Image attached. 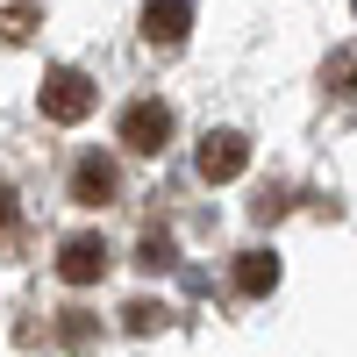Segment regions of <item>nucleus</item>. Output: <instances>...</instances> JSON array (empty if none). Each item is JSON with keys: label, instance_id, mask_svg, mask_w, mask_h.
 <instances>
[{"label": "nucleus", "instance_id": "obj_1", "mask_svg": "<svg viewBox=\"0 0 357 357\" xmlns=\"http://www.w3.org/2000/svg\"><path fill=\"white\" fill-rule=\"evenodd\" d=\"M43 114L50 122H86V114H93V79H86L79 65H57L43 79Z\"/></svg>", "mask_w": 357, "mask_h": 357}, {"label": "nucleus", "instance_id": "obj_2", "mask_svg": "<svg viewBox=\"0 0 357 357\" xmlns=\"http://www.w3.org/2000/svg\"><path fill=\"white\" fill-rule=\"evenodd\" d=\"M122 143H129V151H143V158H158L165 143H172V107H165V100L122 107Z\"/></svg>", "mask_w": 357, "mask_h": 357}, {"label": "nucleus", "instance_id": "obj_3", "mask_svg": "<svg viewBox=\"0 0 357 357\" xmlns=\"http://www.w3.org/2000/svg\"><path fill=\"white\" fill-rule=\"evenodd\" d=\"M193 29V0H143V43L151 50H178Z\"/></svg>", "mask_w": 357, "mask_h": 357}, {"label": "nucleus", "instance_id": "obj_4", "mask_svg": "<svg viewBox=\"0 0 357 357\" xmlns=\"http://www.w3.org/2000/svg\"><path fill=\"white\" fill-rule=\"evenodd\" d=\"M243 165H250V143L236 129H207L200 136V178H236Z\"/></svg>", "mask_w": 357, "mask_h": 357}, {"label": "nucleus", "instance_id": "obj_5", "mask_svg": "<svg viewBox=\"0 0 357 357\" xmlns=\"http://www.w3.org/2000/svg\"><path fill=\"white\" fill-rule=\"evenodd\" d=\"M57 272H65L72 286H86V279H100V272H107V243H100V236H72V243L57 250Z\"/></svg>", "mask_w": 357, "mask_h": 357}, {"label": "nucleus", "instance_id": "obj_6", "mask_svg": "<svg viewBox=\"0 0 357 357\" xmlns=\"http://www.w3.org/2000/svg\"><path fill=\"white\" fill-rule=\"evenodd\" d=\"M72 200H79V207H107V200H114V165H107V158H79Z\"/></svg>", "mask_w": 357, "mask_h": 357}, {"label": "nucleus", "instance_id": "obj_7", "mask_svg": "<svg viewBox=\"0 0 357 357\" xmlns=\"http://www.w3.org/2000/svg\"><path fill=\"white\" fill-rule=\"evenodd\" d=\"M43 29V0H0V43H29Z\"/></svg>", "mask_w": 357, "mask_h": 357}, {"label": "nucleus", "instance_id": "obj_8", "mask_svg": "<svg viewBox=\"0 0 357 357\" xmlns=\"http://www.w3.org/2000/svg\"><path fill=\"white\" fill-rule=\"evenodd\" d=\"M272 279H279L272 250H243V257H236V286H243V293H272Z\"/></svg>", "mask_w": 357, "mask_h": 357}, {"label": "nucleus", "instance_id": "obj_9", "mask_svg": "<svg viewBox=\"0 0 357 357\" xmlns=\"http://www.w3.org/2000/svg\"><path fill=\"white\" fill-rule=\"evenodd\" d=\"M143 264H151V272H158V264H172V243H165V236H151V243H143Z\"/></svg>", "mask_w": 357, "mask_h": 357}, {"label": "nucleus", "instance_id": "obj_10", "mask_svg": "<svg viewBox=\"0 0 357 357\" xmlns=\"http://www.w3.org/2000/svg\"><path fill=\"white\" fill-rule=\"evenodd\" d=\"M8 229H15V193L0 186V236H8Z\"/></svg>", "mask_w": 357, "mask_h": 357}]
</instances>
